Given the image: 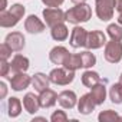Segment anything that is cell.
<instances>
[{
    "instance_id": "obj_31",
    "label": "cell",
    "mask_w": 122,
    "mask_h": 122,
    "mask_svg": "<svg viewBox=\"0 0 122 122\" xmlns=\"http://www.w3.org/2000/svg\"><path fill=\"white\" fill-rule=\"evenodd\" d=\"M43 5H46V7H59L65 0H42Z\"/></svg>"
},
{
    "instance_id": "obj_3",
    "label": "cell",
    "mask_w": 122,
    "mask_h": 122,
    "mask_svg": "<svg viewBox=\"0 0 122 122\" xmlns=\"http://www.w3.org/2000/svg\"><path fill=\"white\" fill-rule=\"evenodd\" d=\"M49 79L55 85L65 86L73 82L75 79V71H69L66 68H56L49 73Z\"/></svg>"
},
{
    "instance_id": "obj_32",
    "label": "cell",
    "mask_w": 122,
    "mask_h": 122,
    "mask_svg": "<svg viewBox=\"0 0 122 122\" xmlns=\"http://www.w3.org/2000/svg\"><path fill=\"white\" fill-rule=\"evenodd\" d=\"M0 91H2V93H0V98H5L6 93H7V88H6V83L5 82H0Z\"/></svg>"
},
{
    "instance_id": "obj_34",
    "label": "cell",
    "mask_w": 122,
    "mask_h": 122,
    "mask_svg": "<svg viewBox=\"0 0 122 122\" xmlns=\"http://www.w3.org/2000/svg\"><path fill=\"white\" fill-rule=\"evenodd\" d=\"M118 12H119V16H118V23H119V25H122V7H121Z\"/></svg>"
},
{
    "instance_id": "obj_5",
    "label": "cell",
    "mask_w": 122,
    "mask_h": 122,
    "mask_svg": "<svg viewBox=\"0 0 122 122\" xmlns=\"http://www.w3.org/2000/svg\"><path fill=\"white\" fill-rule=\"evenodd\" d=\"M115 3L113 0H96V16L102 22H108L113 17Z\"/></svg>"
},
{
    "instance_id": "obj_25",
    "label": "cell",
    "mask_w": 122,
    "mask_h": 122,
    "mask_svg": "<svg viewBox=\"0 0 122 122\" xmlns=\"http://www.w3.org/2000/svg\"><path fill=\"white\" fill-rule=\"evenodd\" d=\"M98 119L101 122H113V121H122V118L112 109H106V111H102L99 115H98Z\"/></svg>"
},
{
    "instance_id": "obj_4",
    "label": "cell",
    "mask_w": 122,
    "mask_h": 122,
    "mask_svg": "<svg viewBox=\"0 0 122 122\" xmlns=\"http://www.w3.org/2000/svg\"><path fill=\"white\" fill-rule=\"evenodd\" d=\"M105 59L109 63H118L122 59V43L121 40H111L105 45Z\"/></svg>"
},
{
    "instance_id": "obj_37",
    "label": "cell",
    "mask_w": 122,
    "mask_h": 122,
    "mask_svg": "<svg viewBox=\"0 0 122 122\" xmlns=\"http://www.w3.org/2000/svg\"><path fill=\"white\" fill-rule=\"evenodd\" d=\"M119 83L122 85V75H121V78H119Z\"/></svg>"
},
{
    "instance_id": "obj_16",
    "label": "cell",
    "mask_w": 122,
    "mask_h": 122,
    "mask_svg": "<svg viewBox=\"0 0 122 122\" xmlns=\"http://www.w3.org/2000/svg\"><path fill=\"white\" fill-rule=\"evenodd\" d=\"M57 102V93L52 89H46L43 92H40L39 95V103H40V108H52L55 103Z\"/></svg>"
},
{
    "instance_id": "obj_23",
    "label": "cell",
    "mask_w": 122,
    "mask_h": 122,
    "mask_svg": "<svg viewBox=\"0 0 122 122\" xmlns=\"http://www.w3.org/2000/svg\"><path fill=\"white\" fill-rule=\"evenodd\" d=\"M7 109H9V116L10 118H16L20 115L22 112V103L19 101V98H10L7 102Z\"/></svg>"
},
{
    "instance_id": "obj_36",
    "label": "cell",
    "mask_w": 122,
    "mask_h": 122,
    "mask_svg": "<svg viewBox=\"0 0 122 122\" xmlns=\"http://www.w3.org/2000/svg\"><path fill=\"white\" fill-rule=\"evenodd\" d=\"M72 3H75V5H79V3H85L86 0H71Z\"/></svg>"
},
{
    "instance_id": "obj_15",
    "label": "cell",
    "mask_w": 122,
    "mask_h": 122,
    "mask_svg": "<svg viewBox=\"0 0 122 122\" xmlns=\"http://www.w3.org/2000/svg\"><path fill=\"white\" fill-rule=\"evenodd\" d=\"M10 69L15 73L19 72H26L29 69V59L23 55H15L12 62H10Z\"/></svg>"
},
{
    "instance_id": "obj_26",
    "label": "cell",
    "mask_w": 122,
    "mask_h": 122,
    "mask_svg": "<svg viewBox=\"0 0 122 122\" xmlns=\"http://www.w3.org/2000/svg\"><path fill=\"white\" fill-rule=\"evenodd\" d=\"M81 60H82V68H92L96 63V57L93 53H91L89 50L86 52H81Z\"/></svg>"
},
{
    "instance_id": "obj_1",
    "label": "cell",
    "mask_w": 122,
    "mask_h": 122,
    "mask_svg": "<svg viewBox=\"0 0 122 122\" xmlns=\"http://www.w3.org/2000/svg\"><path fill=\"white\" fill-rule=\"evenodd\" d=\"M92 17V9L86 3H79L75 7H71L68 12H65V19L66 22L72 25H79L85 23Z\"/></svg>"
},
{
    "instance_id": "obj_21",
    "label": "cell",
    "mask_w": 122,
    "mask_h": 122,
    "mask_svg": "<svg viewBox=\"0 0 122 122\" xmlns=\"http://www.w3.org/2000/svg\"><path fill=\"white\" fill-rule=\"evenodd\" d=\"M62 66H63V68H66V69H69V71H76V69H81V68H82L81 55H79V53H76V55L69 53V56L65 59V62H63V65H62Z\"/></svg>"
},
{
    "instance_id": "obj_7",
    "label": "cell",
    "mask_w": 122,
    "mask_h": 122,
    "mask_svg": "<svg viewBox=\"0 0 122 122\" xmlns=\"http://www.w3.org/2000/svg\"><path fill=\"white\" fill-rule=\"evenodd\" d=\"M86 40H88V32L83 29V27H79L76 26L72 33H71V39H69V43L73 49H79V47H83L86 46Z\"/></svg>"
},
{
    "instance_id": "obj_28",
    "label": "cell",
    "mask_w": 122,
    "mask_h": 122,
    "mask_svg": "<svg viewBox=\"0 0 122 122\" xmlns=\"http://www.w3.org/2000/svg\"><path fill=\"white\" fill-rule=\"evenodd\" d=\"M12 52H13V49L6 42L0 45V59H2V60H7L12 56Z\"/></svg>"
},
{
    "instance_id": "obj_20",
    "label": "cell",
    "mask_w": 122,
    "mask_h": 122,
    "mask_svg": "<svg viewBox=\"0 0 122 122\" xmlns=\"http://www.w3.org/2000/svg\"><path fill=\"white\" fill-rule=\"evenodd\" d=\"M91 89H92L91 93H92V96H93L96 105H102V103L105 102V99H106V88H105V85L99 82V83H96L95 86H92Z\"/></svg>"
},
{
    "instance_id": "obj_24",
    "label": "cell",
    "mask_w": 122,
    "mask_h": 122,
    "mask_svg": "<svg viewBox=\"0 0 122 122\" xmlns=\"http://www.w3.org/2000/svg\"><path fill=\"white\" fill-rule=\"evenodd\" d=\"M109 98L113 103L119 105L122 103V85L118 82V83H113L111 88H109Z\"/></svg>"
},
{
    "instance_id": "obj_9",
    "label": "cell",
    "mask_w": 122,
    "mask_h": 122,
    "mask_svg": "<svg viewBox=\"0 0 122 122\" xmlns=\"http://www.w3.org/2000/svg\"><path fill=\"white\" fill-rule=\"evenodd\" d=\"M103 45H106V36L101 30H93L88 33V40H86V47L88 49H99Z\"/></svg>"
},
{
    "instance_id": "obj_27",
    "label": "cell",
    "mask_w": 122,
    "mask_h": 122,
    "mask_svg": "<svg viewBox=\"0 0 122 122\" xmlns=\"http://www.w3.org/2000/svg\"><path fill=\"white\" fill-rule=\"evenodd\" d=\"M106 32L112 40H122V26L121 25L112 23L106 27Z\"/></svg>"
},
{
    "instance_id": "obj_14",
    "label": "cell",
    "mask_w": 122,
    "mask_h": 122,
    "mask_svg": "<svg viewBox=\"0 0 122 122\" xmlns=\"http://www.w3.org/2000/svg\"><path fill=\"white\" fill-rule=\"evenodd\" d=\"M69 56V50L63 46H56L50 50L49 53V59H50V62L55 63V65H63L65 62V59Z\"/></svg>"
},
{
    "instance_id": "obj_10",
    "label": "cell",
    "mask_w": 122,
    "mask_h": 122,
    "mask_svg": "<svg viewBox=\"0 0 122 122\" xmlns=\"http://www.w3.org/2000/svg\"><path fill=\"white\" fill-rule=\"evenodd\" d=\"M96 106V102L92 96V93H85L81 96V99L78 101V111L82 113V115H89Z\"/></svg>"
},
{
    "instance_id": "obj_18",
    "label": "cell",
    "mask_w": 122,
    "mask_h": 122,
    "mask_svg": "<svg viewBox=\"0 0 122 122\" xmlns=\"http://www.w3.org/2000/svg\"><path fill=\"white\" fill-rule=\"evenodd\" d=\"M49 83H50V79L45 73H35L33 78H32V85H33L35 91L39 92V93L46 91L49 88Z\"/></svg>"
},
{
    "instance_id": "obj_11",
    "label": "cell",
    "mask_w": 122,
    "mask_h": 122,
    "mask_svg": "<svg viewBox=\"0 0 122 122\" xmlns=\"http://www.w3.org/2000/svg\"><path fill=\"white\" fill-rule=\"evenodd\" d=\"M57 102L65 109H72L76 105L78 98H76V93L73 91H63L57 95Z\"/></svg>"
},
{
    "instance_id": "obj_6",
    "label": "cell",
    "mask_w": 122,
    "mask_h": 122,
    "mask_svg": "<svg viewBox=\"0 0 122 122\" xmlns=\"http://www.w3.org/2000/svg\"><path fill=\"white\" fill-rule=\"evenodd\" d=\"M43 17H45V22L46 25L52 29L53 26L59 25V23H63L66 19H65V12L59 7H47L43 10Z\"/></svg>"
},
{
    "instance_id": "obj_17",
    "label": "cell",
    "mask_w": 122,
    "mask_h": 122,
    "mask_svg": "<svg viewBox=\"0 0 122 122\" xmlns=\"http://www.w3.org/2000/svg\"><path fill=\"white\" fill-rule=\"evenodd\" d=\"M23 108L29 112V113H36L37 111H39V108H40V103H39V96H36L35 93H32V92H29V93H26L25 95V98H23Z\"/></svg>"
},
{
    "instance_id": "obj_19",
    "label": "cell",
    "mask_w": 122,
    "mask_h": 122,
    "mask_svg": "<svg viewBox=\"0 0 122 122\" xmlns=\"http://www.w3.org/2000/svg\"><path fill=\"white\" fill-rule=\"evenodd\" d=\"M50 35H52V37H53L55 40L62 42V40H65V39L69 36V29H68V26H66L65 23H59V25H56V26L52 27Z\"/></svg>"
},
{
    "instance_id": "obj_12",
    "label": "cell",
    "mask_w": 122,
    "mask_h": 122,
    "mask_svg": "<svg viewBox=\"0 0 122 122\" xmlns=\"http://www.w3.org/2000/svg\"><path fill=\"white\" fill-rule=\"evenodd\" d=\"M25 29L32 33V35H37V33H42L45 30V23L35 15H30L26 20H25Z\"/></svg>"
},
{
    "instance_id": "obj_2",
    "label": "cell",
    "mask_w": 122,
    "mask_h": 122,
    "mask_svg": "<svg viewBox=\"0 0 122 122\" xmlns=\"http://www.w3.org/2000/svg\"><path fill=\"white\" fill-rule=\"evenodd\" d=\"M25 6L23 5H13L9 10H3L2 13H0V26L2 27H13L16 26L20 19L25 16Z\"/></svg>"
},
{
    "instance_id": "obj_30",
    "label": "cell",
    "mask_w": 122,
    "mask_h": 122,
    "mask_svg": "<svg viewBox=\"0 0 122 122\" xmlns=\"http://www.w3.org/2000/svg\"><path fill=\"white\" fill-rule=\"evenodd\" d=\"M2 69H0V76H7V73H9V71H12L10 69V63L7 62V60H2Z\"/></svg>"
},
{
    "instance_id": "obj_33",
    "label": "cell",
    "mask_w": 122,
    "mask_h": 122,
    "mask_svg": "<svg viewBox=\"0 0 122 122\" xmlns=\"http://www.w3.org/2000/svg\"><path fill=\"white\" fill-rule=\"evenodd\" d=\"M113 3H115V9L119 10L122 7V0H113Z\"/></svg>"
},
{
    "instance_id": "obj_22",
    "label": "cell",
    "mask_w": 122,
    "mask_h": 122,
    "mask_svg": "<svg viewBox=\"0 0 122 122\" xmlns=\"http://www.w3.org/2000/svg\"><path fill=\"white\" fill-rule=\"evenodd\" d=\"M99 82H101V76H99L98 72H93V71L83 72V75H82V83L86 88H92V86H95Z\"/></svg>"
},
{
    "instance_id": "obj_8",
    "label": "cell",
    "mask_w": 122,
    "mask_h": 122,
    "mask_svg": "<svg viewBox=\"0 0 122 122\" xmlns=\"http://www.w3.org/2000/svg\"><path fill=\"white\" fill-rule=\"evenodd\" d=\"M32 83V78L29 75H26L25 72H19V73H15L13 78H10V86L13 91L16 92H20L26 88H29V85Z\"/></svg>"
},
{
    "instance_id": "obj_35",
    "label": "cell",
    "mask_w": 122,
    "mask_h": 122,
    "mask_svg": "<svg viewBox=\"0 0 122 122\" xmlns=\"http://www.w3.org/2000/svg\"><path fill=\"white\" fill-rule=\"evenodd\" d=\"M6 6H7V2H6V0H2V7H0V10H6Z\"/></svg>"
},
{
    "instance_id": "obj_29",
    "label": "cell",
    "mask_w": 122,
    "mask_h": 122,
    "mask_svg": "<svg viewBox=\"0 0 122 122\" xmlns=\"http://www.w3.org/2000/svg\"><path fill=\"white\" fill-rule=\"evenodd\" d=\"M50 121L52 122H66L68 121V115L63 112V111H55L50 116Z\"/></svg>"
},
{
    "instance_id": "obj_13",
    "label": "cell",
    "mask_w": 122,
    "mask_h": 122,
    "mask_svg": "<svg viewBox=\"0 0 122 122\" xmlns=\"http://www.w3.org/2000/svg\"><path fill=\"white\" fill-rule=\"evenodd\" d=\"M6 43L13 49V52H20L25 47V36L20 32H12L6 36Z\"/></svg>"
}]
</instances>
